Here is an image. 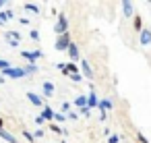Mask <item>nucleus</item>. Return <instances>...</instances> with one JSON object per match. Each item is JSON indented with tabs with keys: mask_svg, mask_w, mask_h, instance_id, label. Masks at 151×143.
<instances>
[{
	"mask_svg": "<svg viewBox=\"0 0 151 143\" xmlns=\"http://www.w3.org/2000/svg\"><path fill=\"white\" fill-rule=\"evenodd\" d=\"M29 38H31L33 42H40V38H42V35H40V31H37V29H31V31H29Z\"/></svg>",
	"mask_w": 151,
	"mask_h": 143,
	"instance_id": "20",
	"label": "nucleus"
},
{
	"mask_svg": "<svg viewBox=\"0 0 151 143\" xmlns=\"http://www.w3.org/2000/svg\"><path fill=\"white\" fill-rule=\"evenodd\" d=\"M118 141H120L118 135H110V137H108V143H118Z\"/></svg>",
	"mask_w": 151,
	"mask_h": 143,
	"instance_id": "28",
	"label": "nucleus"
},
{
	"mask_svg": "<svg viewBox=\"0 0 151 143\" xmlns=\"http://www.w3.org/2000/svg\"><path fill=\"white\" fill-rule=\"evenodd\" d=\"M35 137H37V139H40V137H44V131H42V129H37V131H35V135H33V139H35Z\"/></svg>",
	"mask_w": 151,
	"mask_h": 143,
	"instance_id": "31",
	"label": "nucleus"
},
{
	"mask_svg": "<svg viewBox=\"0 0 151 143\" xmlns=\"http://www.w3.org/2000/svg\"><path fill=\"white\" fill-rule=\"evenodd\" d=\"M75 106H77V108H85V106H87V95H77Z\"/></svg>",
	"mask_w": 151,
	"mask_h": 143,
	"instance_id": "18",
	"label": "nucleus"
},
{
	"mask_svg": "<svg viewBox=\"0 0 151 143\" xmlns=\"http://www.w3.org/2000/svg\"><path fill=\"white\" fill-rule=\"evenodd\" d=\"M54 120H56V124L62 122V120H64V114H62V112H54Z\"/></svg>",
	"mask_w": 151,
	"mask_h": 143,
	"instance_id": "24",
	"label": "nucleus"
},
{
	"mask_svg": "<svg viewBox=\"0 0 151 143\" xmlns=\"http://www.w3.org/2000/svg\"><path fill=\"white\" fill-rule=\"evenodd\" d=\"M2 77L4 79H23L25 77V71L21 66H11V69H4L2 71Z\"/></svg>",
	"mask_w": 151,
	"mask_h": 143,
	"instance_id": "3",
	"label": "nucleus"
},
{
	"mask_svg": "<svg viewBox=\"0 0 151 143\" xmlns=\"http://www.w3.org/2000/svg\"><path fill=\"white\" fill-rule=\"evenodd\" d=\"M4 81H6V79H4V77H0V85H2V83H4Z\"/></svg>",
	"mask_w": 151,
	"mask_h": 143,
	"instance_id": "34",
	"label": "nucleus"
},
{
	"mask_svg": "<svg viewBox=\"0 0 151 143\" xmlns=\"http://www.w3.org/2000/svg\"><path fill=\"white\" fill-rule=\"evenodd\" d=\"M68 118H70V120H77L79 114H77V112H68Z\"/></svg>",
	"mask_w": 151,
	"mask_h": 143,
	"instance_id": "30",
	"label": "nucleus"
},
{
	"mask_svg": "<svg viewBox=\"0 0 151 143\" xmlns=\"http://www.w3.org/2000/svg\"><path fill=\"white\" fill-rule=\"evenodd\" d=\"M68 31V17L64 15V13H60L58 15V21L54 23V33L56 35H62V33H66Z\"/></svg>",
	"mask_w": 151,
	"mask_h": 143,
	"instance_id": "1",
	"label": "nucleus"
},
{
	"mask_svg": "<svg viewBox=\"0 0 151 143\" xmlns=\"http://www.w3.org/2000/svg\"><path fill=\"white\" fill-rule=\"evenodd\" d=\"M97 108H99L101 112H106V110H112V100H108V98H104V100H99V104H97Z\"/></svg>",
	"mask_w": 151,
	"mask_h": 143,
	"instance_id": "14",
	"label": "nucleus"
},
{
	"mask_svg": "<svg viewBox=\"0 0 151 143\" xmlns=\"http://www.w3.org/2000/svg\"><path fill=\"white\" fill-rule=\"evenodd\" d=\"M21 56L29 62V64H35L40 58H44V52L42 50H35V52H29V50H21Z\"/></svg>",
	"mask_w": 151,
	"mask_h": 143,
	"instance_id": "4",
	"label": "nucleus"
},
{
	"mask_svg": "<svg viewBox=\"0 0 151 143\" xmlns=\"http://www.w3.org/2000/svg\"><path fill=\"white\" fill-rule=\"evenodd\" d=\"M0 137H2L6 143H19V141H17V137H15L13 133H9L6 129H2V131H0Z\"/></svg>",
	"mask_w": 151,
	"mask_h": 143,
	"instance_id": "13",
	"label": "nucleus"
},
{
	"mask_svg": "<svg viewBox=\"0 0 151 143\" xmlns=\"http://www.w3.org/2000/svg\"><path fill=\"white\" fill-rule=\"evenodd\" d=\"M0 69H2V71H4V69H11V62H9V60H2V58H0Z\"/></svg>",
	"mask_w": 151,
	"mask_h": 143,
	"instance_id": "27",
	"label": "nucleus"
},
{
	"mask_svg": "<svg viewBox=\"0 0 151 143\" xmlns=\"http://www.w3.org/2000/svg\"><path fill=\"white\" fill-rule=\"evenodd\" d=\"M27 100H29V102H31L35 108H40V110L44 108V100H42L37 93H33V91H27Z\"/></svg>",
	"mask_w": 151,
	"mask_h": 143,
	"instance_id": "7",
	"label": "nucleus"
},
{
	"mask_svg": "<svg viewBox=\"0 0 151 143\" xmlns=\"http://www.w3.org/2000/svg\"><path fill=\"white\" fill-rule=\"evenodd\" d=\"M21 133H23V137H25V139H27L29 143H33V141H35V139H33V135H31L29 131H21Z\"/></svg>",
	"mask_w": 151,
	"mask_h": 143,
	"instance_id": "25",
	"label": "nucleus"
},
{
	"mask_svg": "<svg viewBox=\"0 0 151 143\" xmlns=\"http://www.w3.org/2000/svg\"><path fill=\"white\" fill-rule=\"evenodd\" d=\"M2 6H4V2H2V0H0V9H2Z\"/></svg>",
	"mask_w": 151,
	"mask_h": 143,
	"instance_id": "35",
	"label": "nucleus"
},
{
	"mask_svg": "<svg viewBox=\"0 0 151 143\" xmlns=\"http://www.w3.org/2000/svg\"><path fill=\"white\" fill-rule=\"evenodd\" d=\"M23 9H25V11H29L31 15H40V6H37V4H31V2H27Z\"/></svg>",
	"mask_w": 151,
	"mask_h": 143,
	"instance_id": "16",
	"label": "nucleus"
},
{
	"mask_svg": "<svg viewBox=\"0 0 151 143\" xmlns=\"http://www.w3.org/2000/svg\"><path fill=\"white\" fill-rule=\"evenodd\" d=\"M40 116H42L44 120H52V122H54V110H52L50 106H44V108H42V114H40Z\"/></svg>",
	"mask_w": 151,
	"mask_h": 143,
	"instance_id": "12",
	"label": "nucleus"
},
{
	"mask_svg": "<svg viewBox=\"0 0 151 143\" xmlns=\"http://www.w3.org/2000/svg\"><path fill=\"white\" fill-rule=\"evenodd\" d=\"M81 75H83V77H87L89 81L93 79V69H91L89 60H81Z\"/></svg>",
	"mask_w": 151,
	"mask_h": 143,
	"instance_id": "6",
	"label": "nucleus"
},
{
	"mask_svg": "<svg viewBox=\"0 0 151 143\" xmlns=\"http://www.w3.org/2000/svg\"><path fill=\"white\" fill-rule=\"evenodd\" d=\"M68 77H70L73 83H81V81H83V75H81V73H75V75H68Z\"/></svg>",
	"mask_w": 151,
	"mask_h": 143,
	"instance_id": "21",
	"label": "nucleus"
},
{
	"mask_svg": "<svg viewBox=\"0 0 151 143\" xmlns=\"http://www.w3.org/2000/svg\"><path fill=\"white\" fill-rule=\"evenodd\" d=\"M132 25H134V31H139V33L143 31V19H141L139 15H134V23H132Z\"/></svg>",
	"mask_w": 151,
	"mask_h": 143,
	"instance_id": "19",
	"label": "nucleus"
},
{
	"mask_svg": "<svg viewBox=\"0 0 151 143\" xmlns=\"http://www.w3.org/2000/svg\"><path fill=\"white\" fill-rule=\"evenodd\" d=\"M137 139H139V143H149V141H147V137H145L141 131H137Z\"/></svg>",
	"mask_w": 151,
	"mask_h": 143,
	"instance_id": "26",
	"label": "nucleus"
},
{
	"mask_svg": "<svg viewBox=\"0 0 151 143\" xmlns=\"http://www.w3.org/2000/svg\"><path fill=\"white\" fill-rule=\"evenodd\" d=\"M122 15H124V17H132V15H134L132 2H128V0H122Z\"/></svg>",
	"mask_w": 151,
	"mask_h": 143,
	"instance_id": "11",
	"label": "nucleus"
},
{
	"mask_svg": "<svg viewBox=\"0 0 151 143\" xmlns=\"http://www.w3.org/2000/svg\"><path fill=\"white\" fill-rule=\"evenodd\" d=\"M44 95L46 98H52L54 95V83H50V81L44 83Z\"/></svg>",
	"mask_w": 151,
	"mask_h": 143,
	"instance_id": "15",
	"label": "nucleus"
},
{
	"mask_svg": "<svg viewBox=\"0 0 151 143\" xmlns=\"http://www.w3.org/2000/svg\"><path fill=\"white\" fill-rule=\"evenodd\" d=\"M97 104H99V100H97L95 91L91 89V91L87 93V108H89V110H93V108H97Z\"/></svg>",
	"mask_w": 151,
	"mask_h": 143,
	"instance_id": "10",
	"label": "nucleus"
},
{
	"mask_svg": "<svg viewBox=\"0 0 151 143\" xmlns=\"http://www.w3.org/2000/svg\"><path fill=\"white\" fill-rule=\"evenodd\" d=\"M35 122H37V124H44V122H46V120H44V118H42V116H40V114H37V116H35Z\"/></svg>",
	"mask_w": 151,
	"mask_h": 143,
	"instance_id": "32",
	"label": "nucleus"
},
{
	"mask_svg": "<svg viewBox=\"0 0 151 143\" xmlns=\"http://www.w3.org/2000/svg\"><path fill=\"white\" fill-rule=\"evenodd\" d=\"M139 42H141V46H149L151 44V29L143 27V31L139 33Z\"/></svg>",
	"mask_w": 151,
	"mask_h": 143,
	"instance_id": "8",
	"label": "nucleus"
},
{
	"mask_svg": "<svg viewBox=\"0 0 151 143\" xmlns=\"http://www.w3.org/2000/svg\"><path fill=\"white\" fill-rule=\"evenodd\" d=\"M70 33L66 31V33H62V35H58V40H56V44H54V48L58 50V52H66V48L70 46Z\"/></svg>",
	"mask_w": 151,
	"mask_h": 143,
	"instance_id": "2",
	"label": "nucleus"
},
{
	"mask_svg": "<svg viewBox=\"0 0 151 143\" xmlns=\"http://www.w3.org/2000/svg\"><path fill=\"white\" fill-rule=\"evenodd\" d=\"M60 110H62V112H70V104H68V102H64V104H62V108H60Z\"/></svg>",
	"mask_w": 151,
	"mask_h": 143,
	"instance_id": "29",
	"label": "nucleus"
},
{
	"mask_svg": "<svg viewBox=\"0 0 151 143\" xmlns=\"http://www.w3.org/2000/svg\"><path fill=\"white\" fill-rule=\"evenodd\" d=\"M4 40L9 42V46L19 48V44H21V33H19V31H4Z\"/></svg>",
	"mask_w": 151,
	"mask_h": 143,
	"instance_id": "5",
	"label": "nucleus"
},
{
	"mask_svg": "<svg viewBox=\"0 0 151 143\" xmlns=\"http://www.w3.org/2000/svg\"><path fill=\"white\" fill-rule=\"evenodd\" d=\"M2 126H4V118H0V131H2Z\"/></svg>",
	"mask_w": 151,
	"mask_h": 143,
	"instance_id": "33",
	"label": "nucleus"
},
{
	"mask_svg": "<svg viewBox=\"0 0 151 143\" xmlns=\"http://www.w3.org/2000/svg\"><path fill=\"white\" fill-rule=\"evenodd\" d=\"M23 71H25V75H35L37 73V64H25V66H21Z\"/></svg>",
	"mask_w": 151,
	"mask_h": 143,
	"instance_id": "17",
	"label": "nucleus"
},
{
	"mask_svg": "<svg viewBox=\"0 0 151 143\" xmlns=\"http://www.w3.org/2000/svg\"><path fill=\"white\" fill-rule=\"evenodd\" d=\"M66 52H68V60H70V62H77V60H79V48H77V44L70 42V46L66 48Z\"/></svg>",
	"mask_w": 151,
	"mask_h": 143,
	"instance_id": "9",
	"label": "nucleus"
},
{
	"mask_svg": "<svg viewBox=\"0 0 151 143\" xmlns=\"http://www.w3.org/2000/svg\"><path fill=\"white\" fill-rule=\"evenodd\" d=\"M77 114H79V116H89V114H91V110L85 106V108H79V112H77Z\"/></svg>",
	"mask_w": 151,
	"mask_h": 143,
	"instance_id": "23",
	"label": "nucleus"
},
{
	"mask_svg": "<svg viewBox=\"0 0 151 143\" xmlns=\"http://www.w3.org/2000/svg\"><path fill=\"white\" fill-rule=\"evenodd\" d=\"M48 129H50L52 133H60V135H62V126H60V124H56V122H52Z\"/></svg>",
	"mask_w": 151,
	"mask_h": 143,
	"instance_id": "22",
	"label": "nucleus"
}]
</instances>
